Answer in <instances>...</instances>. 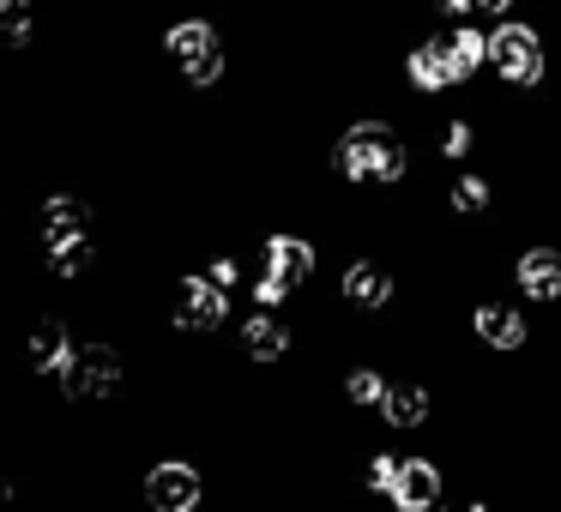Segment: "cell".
I'll return each mask as SVG.
<instances>
[{"label": "cell", "mask_w": 561, "mask_h": 512, "mask_svg": "<svg viewBox=\"0 0 561 512\" xmlns=\"http://www.w3.org/2000/svg\"><path fill=\"white\" fill-rule=\"evenodd\" d=\"M483 79L495 97H543L556 85V37H549V19L537 7H519V13L489 25Z\"/></svg>", "instance_id": "1"}, {"label": "cell", "mask_w": 561, "mask_h": 512, "mask_svg": "<svg viewBox=\"0 0 561 512\" xmlns=\"http://www.w3.org/2000/svg\"><path fill=\"white\" fill-rule=\"evenodd\" d=\"M61 386H67V398H110V392L122 386V356L103 350V344L67 350V362H61Z\"/></svg>", "instance_id": "12"}, {"label": "cell", "mask_w": 561, "mask_h": 512, "mask_svg": "<svg viewBox=\"0 0 561 512\" xmlns=\"http://www.w3.org/2000/svg\"><path fill=\"white\" fill-rule=\"evenodd\" d=\"M0 500H7V482H0Z\"/></svg>", "instance_id": "24"}, {"label": "cell", "mask_w": 561, "mask_h": 512, "mask_svg": "<svg viewBox=\"0 0 561 512\" xmlns=\"http://www.w3.org/2000/svg\"><path fill=\"white\" fill-rule=\"evenodd\" d=\"M392 470H399V452H368V458H363V488H368V494H387Z\"/></svg>", "instance_id": "20"}, {"label": "cell", "mask_w": 561, "mask_h": 512, "mask_svg": "<svg viewBox=\"0 0 561 512\" xmlns=\"http://www.w3.org/2000/svg\"><path fill=\"white\" fill-rule=\"evenodd\" d=\"M31 37V7L25 0H0V43H25Z\"/></svg>", "instance_id": "21"}, {"label": "cell", "mask_w": 561, "mask_h": 512, "mask_svg": "<svg viewBox=\"0 0 561 512\" xmlns=\"http://www.w3.org/2000/svg\"><path fill=\"white\" fill-rule=\"evenodd\" d=\"M495 278L543 326L549 314H561V235H519V242H507L495 254Z\"/></svg>", "instance_id": "4"}, {"label": "cell", "mask_w": 561, "mask_h": 512, "mask_svg": "<svg viewBox=\"0 0 561 512\" xmlns=\"http://www.w3.org/2000/svg\"><path fill=\"white\" fill-rule=\"evenodd\" d=\"M440 211L453 223H501L507 218V187H501V163H453L447 187H440Z\"/></svg>", "instance_id": "6"}, {"label": "cell", "mask_w": 561, "mask_h": 512, "mask_svg": "<svg viewBox=\"0 0 561 512\" xmlns=\"http://www.w3.org/2000/svg\"><path fill=\"white\" fill-rule=\"evenodd\" d=\"M339 295H344V307H356V314H387V307L399 302V271H392L387 259H375V254H356L351 266L339 271Z\"/></svg>", "instance_id": "10"}, {"label": "cell", "mask_w": 561, "mask_h": 512, "mask_svg": "<svg viewBox=\"0 0 561 512\" xmlns=\"http://www.w3.org/2000/svg\"><path fill=\"white\" fill-rule=\"evenodd\" d=\"M483 127H489V115H477V109H453V115H440L435 121V158L447 163H471V158H483Z\"/></svg>", "instance_id": "15"}, {"label": "cell", "mask_w": 561, "mask_h": 512, "mask_svg": "<svg viewBox=\"0 0 561 512\" xmlns=\"http://www.w3.org/2000/svg\"><path fill=\"white\" fill-rule=\"evenodd\" d=\"M49 266L61 271V278H79V271L91 266V235L85 242H67V247H49Z\"/></svg>", "instance_id": "22"}, {"label": "cell", "mask_w": 561, "mask_h": 512, "mask_svg": "<svg viewBox=\"0 0 561 512\" xmlns=\"http://www.w3.org/2000/svg\"><path fill=\"white\" fill-rule=\"evenodd\" d=\"M399 73H404V85H411V97H459V67H453V55H447V43H440V31L428 25L423 37L404 49V61H399Z\"/></svg>", "instance_id": "8"}, {"label": "cell", "mask_w": 561, "mask_h": 512, "mask_svg": "<svg viewBox=\"0 0 561 512\" xmlns=\"http://www.w3.org/2000/svg\"><path fill=\"white\" fill-rule=\"evenodd\" d=\"M332 175L351 187H404L411 182V139L387 115H363L332 146Z\"/></svg>", "instance_id": "2"}, {"label": "cell", "mask_w": 561, "mask_h": 512, "mask_svg": "<svg viewBox=\"0 0 561 512\" xmlns=\"http://www.w3.org/2000/svg\"><path fill=\"white\" fill-rule=\"evenodd\" d=\"M31 362L49 368V374L67 362V331H61V319H37V326H31Z\"/></svg>", "instance_id": "19"}, {"label": "cell", "mask_w": 561, "mask_h": 512, "mask_svg": "<svg viewBox=\"0 0 561 512\" xmlns=\"http://www.w3.org/2000/svg\"><path fill=\"white\" fill-rule=\"evenodd\" d=\"M211 283H224V290H236V278H242V266L236 259H211V271H206Z\"/></svg>", "instance_id": "23"}, {"label": "cell", "mask_w": 561, "mask_h": 512, "mask_svg": "<svg viewBox=\"0 0 561 512\" xmlns=\"http://www.w3.org/2000/svg\"><path fill=\"white\" fill-rule=\"evenodd\" d=\"M314 266H320V247L308 235H296V230L266 235V247H260V278H254V307H284L314 278Z\"/></svg>", "instance_id": "5"}, {"label": "cell", "mask_w": 561, "mask_h": 512, "mask_svg": "<svg viewBox=\"0 0 561 512\" xmlns=\"http://www.w3.org/2000/svg\"><path fill=\"white\" fill-rule=\"evenodd\" d=\"M175 326L182 331H218L224 319H230V290L224 283H211L206 271H194V278L175 283Z\"/></svg>", "instance_id": "13"}, {"label": "cell", "mask_w": 561, "mask_h": 512, "mask_svg": "<svg viewBox=\"0 0 561 512\" xmlns=\"http://www.w3.org/2000/svg\"><path fill=\"white\" fill-rule=\"evenodd\" d=\"M146 494H151V507H158V512H194V507H199V494H206V482H199L194 464L163 458V464H151Z\"/></svg>", "instance_id": "14"}, {"label": "cell", "mask_w": 561, "mask_h": 512, "mask_svg": "<svg viewBox=\"0 0 561 512\" xmlns=\"http://www.w3.org/2000/svg\"><path fill=\"white\" fill-rule=\"evenodd\" d=\"M85 218L91 211L79 206V199H49L43 206V247H67V242H85Z\"/></svg>", "instance_id": "17"}, {"label": "cell", "mask_w": 561, "mask_h": 512, "mask_svg": "<svg viewBox=\"0 0 561 512\" xmlns=\"http://www.w3.org/2000/svg\"><path fill=\"white\" fill-rule=\"evenodd\" d=\"M163 49H170V61L182 67L194 85H218L224 79V43H218V31H211L206 19H182V25L163 37Z\"/></svg>", "instance_id": "9"}, {"label": "cell", "mask_w": 561, "mask_h": 512, "mask_svg": "<svg viewBox=\"0 0 561 512\" xmlns=\"http://www.w3.org/2000/svg\"><path fill=\"white\" fill-rule=\"evenodd\" d=\"M435 410H440V398H435V386L428 380H387V392H380V404H375V416L392 428V434H428L435 428Z\"/></svg>", "instance_id": "11"}, {"label": "cell", "mask_w": 561, "mask_h": 512, "mask_svg": "<svg viewBox=\"0 0 561 512\" xmlns=\"http://www.w3.org/2000/svg\"><path fill=\"white\" fill-rule=\"evenodd\" d=\"M447 494H453V482H447V464H440L435 452H399L392 488L380 500H387L392 512H440Z\"/></svg>", "instance_id": "7"}, {"label": "cell", "mask_w": 561, "mask_h": 512, "mask_svg": "<svg viewBox=\"0 0 561 512\" xmlns=\"http://www.w3.org/2000/svg\"><path fill=\"white\" fill-rule=\"evenodd\" d=\"M465 331H471V344L489 356V362H525V356L537 350V331L543 326H537L531 307L495 278L483 295H471V307H465Z\"/></svg>", "instance_id": "3"}, {"label": "cell", "mask_w": 561, "mask_h": 512, "mask_svg": "<svg viewBox=\"0 0 561 512\" xmlns=\"http://www.w3.org/2000/svg\"><path fill=\"white\" fill-rule=\"evenodd\" d=\"M242 350H248V362H260V368L284 362V356H290V319H278V307H254V314L242 319Z\"/></svg>", "instance_id": "16"}, {"label": "cell", "mask_w": 561, "mask_h": 512, "mask_svg": "<svg viewBox=\"0 0 561 512\" xmlns=\"http://www.w3.org/2000/svg\"><path fill=\"white\" fill-rule=\"evenodd\" d=\"M380 392H387V368L356 362L351 374H344V404H351V410H375V404H380Z\"/></svg>", "instance_id": "18"}]
</instances>
